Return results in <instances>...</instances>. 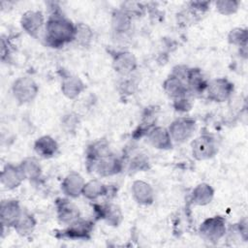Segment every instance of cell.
<instances>
[{
    "mask_svg": "<svg viewBox=\"0 0 248 248\" xmlns=\"http://www.w3.org/2000/svg\"><path fill=\"white\" fill-rule=\"evenodd\" d=\"M92 167L100 176L105 177L111 176L120 172L123 168V163L113 154H109L97 160L92 164Z\"/></svg>",
    "mask_w": 248,
    "mask_h": 248,
    "instance_id": "7",
    "label": "cell"
},
{
    "mask_svg": "<svg viewBox=\"0 0 248 248\" xmlns=\"http://www.w3.org/2000/svg\"><path fill=\"white\" fill-rule=\"evenodd\" d=\"M36 226V220L33 215L29 213L22 212V214L17 219L14 228L17 232V233L21 235H27L32 232Z\"/></svg>",
    "mask_w": 248,
    "mask_h": 248,
    "instance_id": "27",
    "label": "cell"
},
{
    "mask_svg": "<svg viewBox=\"0 0 248 248\" xmlns=\"http://www.w3.org/2000/svg\"><path fill=\"white\" fill-rule=\"evenodd\" d=\"M228 40L231 44L238 46L239 47H246L247 46V30L245 28H234L229 33Z\"/></svg>",
    "mask_w": 248,
    "mask_h": 248,
    "instance_id": "28",
    "label": "cell"
},
{
    "mask_svg": "<svg viewBox=\"0 0 248 248\" xmlns=\"http://www.w3.org/2000/svg\"><path fill=\"white\" fill-rule=\"evenodd\" d=\"M57 217L63 224L69 225L79 219L78 207L68 199H58L56 201Z\"/></svg>",
    "mask_w": 248,
    "mask_h": 248,
    "instance_id": "11",
    "label": "cell"
},
{
    "mask_svg": "<svg viewBox=\"0 0 248 248\" xmlns=\"http://www.w3.org/2000/svg\"><path fill=\"white\" fill-rule=\"evenodd\" d=\"M111 153L109 150L108 143L105 140H99L92 143V145H90L87 150L88 161H91L92 164L95 163L97 160Z\"/></svg>",
    "mask_w": 248,
    "mask_h": 248,
    "instance_id": "25",
    "label": "cell"
},
{
    "mask_svg": "<svg viewBox=\"0 0 248 248\" xmlns=\"http://www.w3.org/2000/svg\"><path fill=\"white\" fill-rule=\"evenodd\" d=\"M131 192L135 201L140 204L148 205L154 202V190L151 185L145 181H134Z\"/></svg>",
    "mask_w": 248,
    "mask_h": 248,
    "instance_id": "16",
    "label": "cell"
},
{
    "mask_svg": "<svg viewBox=\"0 0 248 248\" xmlns=\"http://www.w3.org/2000/svg\"><path fill=\"white\" fill-rule=\"evenodd\" d=\"M77 124H78V119L76 118V115H74V114H68V115H66V117L64 118L63 125H64L68 130H72L73 128L76 127Z\"/></svg>",
    "mask_w": 248,
    "mask_h": 248,
    "instance_id": "32",
    "label": "cell"
},
{
    "mask_svg": "<svg viewBox=\"0 0 248 248\" xmlns=\"http://www.w3.org/2000/svg\"><path fill=\"white\" fill-rule=\"evenodd\" d=\"M19 167L22 170V173L25 179L29 180H37L42 173V168L39 164L38 160L32 157L25 158L19 164Z\"/></svg>",
    "mask_w": 248,
    "mask_h": 248,
    "instance_id": "24",
    "label": "cell"
},
{
    "mask_svg": "<svg viewBox=\"0 0 248 248\" xmlns=\"http://www.w3.org/2000/svg\"><path fill=\"white\" fill-rule=\"evenodd\" d=\"M100 217L105 219L109 226H118L123 219V214L119 206L113 203H108L100 206Z\"/></svg>",
    "mask_w": 248,
    "mask_h": 248,
    "instance_id": "22",
    "label": "cell"
},
{
    "mask_svg": "<svg viewBox=\"0 0 248 248\" xmlns=\"http://www.w3.org/2000/svg\"><path fill=\"white\" fill-rule=\"evenodd\" d=\"M137 59L133 53L129 51L117 52L112 61V67L114 71L122 76H128L132 74L137 68Z\"/></svg>",
    "mask_w": 248,
    "mask_h": 248,
    "instance_id": "10",
    "label": "cell"
},
{
    "mask_svg": "<svg viewBox=\"0 0 248 248\" xmlns=\"http://www.w3.org/2000/svg\"><path fill=\"white\" fill-rule=\"evenodd\" d=\"M208 82L199 69H189L186 77V85L191 93H202L206 90Z\"/></svg>",
    "mask_w": 248,
    "mask_h": 248,
    "instance_id": "18",
    "label": "cell"
},
{
    "mask_svg": "<svg viewBox=\"0 0 248 248\" xmlns=\"http://www.w3.org/2000/svg\"><path fill=\"white\" fill-rule=\"evenodd\" d=\"M214 196L213 188L206 183H201L192 192L191 201L197 205H205L211 202Z\"/></svg>",
    "mask_w": 248,
    "mask_h": 248,
    "instance_id": "21",
    "label": "cell"
},
{
    "mask_svg": "<svg viewBox=\"0 0 248 248\" xmlns=\"http://www.w3.org/2000/svg\"><path fill=\"white\" fill-rule=\"evenodd\" d=\"M39 91V87L31 77H20L12 86L14 98L20 104H26L35 99Z\"/></svg>",
    "mask_w": 248,
    "mask_h": 248,
    "instance_id": "3",
    "label": "cell"
},
{
    "mask_svg": "<svg viewBox=\"0 0 248 248\" xmlns=\"http://www.w3.org/2000/svg\"><path fill=\"white\" fill-rule=\"evenodd\" d=\"M84 184L85 182L83 177L79 173L72 171L62 181L61 189L67 197L77 198L82 195Z\"/></svg>",
    "mask_w": 248,
    "mask_h": 248,
    "instance_id": "14",
    "label": "cell"
},
{
    "mask_svg": "<svg viewBox=\"0 0 248 248\" xmlns=\"http://www.w3.org/2000/svg\"><path fill=\"white\" fill-rule=\"evenodd\" d=\"M192 155L199 161L212 158L217 153V145L212 137L202 135L196 138L191 143Z\"/></svg>",
    "mask_w": 248,
    "mask_h": 248,
    "instance_id": "5",
    "label": "cell"
},
{
    "mask_svg": "<svg viewBox=\"0 0 248 248\" xmlns=\"http://www.w3.org/2000/svg\"><path fill=\"white\" fill-rule=\"evenodd\" d=\"M92 229L91 222L78 219L68 225V228L62 232V236L71 239H86L90 237Z\"/></svg>",
    "mask_w": 248,
    "mask_h": 248,
    "instance_id": "12",
    "label": "cell"
},
{
    "mask_svg": "<svg viewBox=\"0 0 248 248\" xmlns=\"http://www.w3.org/2000/svg\"><path fill=\"white\" fill-rule=\"evenodd\" d=\"M20 23L25 32L36 37L45 24V18L39 11H28L22 15Z\"/></svg>",
    "mask_w": 248,
    "mask_h": 248,
    "instance_id": "15",
    "label": "cell"
},
{
    "mask_svg": "<svg viewBox=\"0 0 248 248\" xmlns=\"http://www.w3.org/2000/svg\"><path fill=\"white\" fill-rule=\"evenodd\" d=\"M92 39V30L84 23L76 24V35L75 41L80 45H87Z\"/></svg>",
    "mask_w": 248,
    "mask_h": 248,
    "instance_id": "29",
    "label": "cell"
},
{
    "mask_svg": "<svg viewBox=\"0 0 248 248\" xmlns=\"http://www.w3.org/2000/svg\"><path fill=\"white\" fill-rule=\"evenodd\" d=\"M237 231L240 233V236L244 240H246L247 239V232H248V230H247V219L246 218H243L239 222V224L237 225Z\"/></svg>",
    "mask_w": 248,
    "mask_h": 248,
    "instance_id": "33",
    "label": "cell"
},
{
    "mask_svg": "<svg viewBox=\"0 0 248 248\" xmlns=\"http://www.w3.org/2000/svg\"><path fill=\"white\" fill-rule=\"evenodd\" d=\"M130 169L134 170L135 171H140L148 169V159L143 155H138L131 161Z\"/></svg>",
    "mask_w": 248,
    "mask_h": 248,
    "instance_id": "31",
    "label": "cell"
},
{
    "mask_svg": "<svg viewBox=\"0 0 248 248\" xmlns=\"http://www.w3.org/2000/svg\"><path fill=\"white\" fill-rule=\"evenodd\" d=\"M163 89L174 101L187 97V94L190 93L185 81L172 74L164 81Z\"/></svg>",
    "mask_w": 248,
    "mask_h": 248,
    "instance_id": "13",
    "label": "cell"
},
{
    "mask_svg": "<svg viewBox=\"0 0 248 248\" xmlns=\"http://www.w3.org/2000/svg\"><path fill=\"white\" fill-rule=\"evenodd\" d=\"M84 89H85V85L78 77L68 76L63 78V81L61 84V90L67 98L75 99Z\"/></svg>",
    "mask_w": 248,
    "mask_h": 248,
    "instance_id": "20",
    "label": "cell"
},
{
    "mask_svg": "<svg viewBox=\"0 0 248 248\" xmlns=\"http://www.w3.org/2000/svg\"><path fill=\"white\" fill-rule=\"evenodd\" d=\"M207 97L213 102H225L233 92V84L225 78H218L208 82Z\"/></svg>",
    "mask_w": 248,
    "mask_h": 248,
    "instance_id": "6",
    "label": "cell"
},
{
    "mask_svg": "<svg viewBox=\"0 0 248 248\" xmlns=\"http://www.w3.org/2000/svg\"><path fill=\"white\" fill-rule=\"evenodd\" d=\"M46 41L53 46H62L72 41H75L76 25L60 14L51 15L45 26Z\"/></svg>",
    "mask_w": 248,
    "mask_h": 248,
    "instance_id": "1",
    "label": "cell"
},
{
    "mask_svg": "<svg viewBox=\"0 0 248 248\" xmlns=\"http://www.w3.org/2000/svg\"><path fill=\"white\" fill-rule=\"evenodd\" d=\"M34 149L39 156L43 158H50L56 154L58 144L53 138L49 136H43L35 141Z\"/></svg>",
    "mask_w": 248,
    "mask_h": 248,
    "instance_id": "19",
    "label": "cell"
},
{
    "mask_svg": "<svg viewBox=\"0 0 248 248\" xmlns=\"http://www.w3.org/2000/svg\"><path fill=\"white\" fill-rule=\"evenodd\" d=\"M24 179L25 177L19 165L15 166L13 164H7L0 175L1 184L8 190H13L18 187Z\"/></svg>",
    "mask_w": 248,
    "mask_h": 248,
    "instance_id": "9",
    "label": "cell"
},
{
    "mask_svg": "<svg viewBox=\"0 0 248 248\" xmlns=\"http://www.w3.org/2000/svg\"><path fill=\"white\" fill-rule=\"evenodd\" d=\"M239 3L237 1H232V0H221L215 2V7L216 10L225 16H230L234 14L237 9H238Z\"/></svg>",
    "mask_w": 248,
    "mask_h": 248,
    "instance_id": "30",
    "label": "cell"
},
{
    "mask_svg": "<svg viewBox=\"0 0 248 248\" xmlns=\"http://www.w3.org/2000/svg\"><path fill=\"white\" fill-rule=\"evenodd\" d=\"M132 17L125 12L119 10L112 16V27L117 34H124L131 28Z\"/></svg>",
    "mask_w": 248,
    "mask_h": 248,
    "instance_id": "26",
    "label": "cell"
},
{
    "mask_svg": "<svg viewBox=\"0 0 248 248\" xmlns=\"http://www.w3.org/2000/svg\"><path fill=\"white\" fill-rule=\"evenodd\" d=\"M226 220L221 216H213L205 219L200 226L201 237L210 243H217L226 234Z\"/></svg>",
    "mask_w": 248,
    "mask_h": 248,
    "instance_id": "2",
    "label": "cell"
},
{
    "mask_svg": "<svg viewBox=\"0 0 248 248\" xmlns=\"http://www.w3.org/2000/svg\"><path fill=\"white\" fill-rule=\"evenodd\" d=\"M20 204L16 200H6L1 202L0 217L3 227H14L19 216L22 214Z\"/></svg>",
    "mask_w": 248,
    "mask_h": 248,
    "instance_id": "8",
    "label": "cell"
},
{
    "mask_svg": "<svg viewBox=\"0 0 248 248\" xmlns=\"http://www.w3.org/2000/svg\"><path fill=\"white\" fill-rule=\"evenodd\" d=\"M147 140L149 143L158 149H169L171 147V139L168 129L164 127H153L147 132Z\"/></svg>",
    "mask_w": 248,
    "mask_h": 248,
    "instance_id": "17",
    "label": "cell"
},
{
    "mask_svg": "<svg viewBox=\"0 0 248 248\" xmlns=\"http://www.w3.org/2000/svg\"><path fill=\"white\" fill-rule=\"evenodd\" d=\"M108 188L100 180L92 179L88 182H85L82 195L88 200H96L102 196L108 194Z\"/></svg>",
    "mask_w": 248,
    "mask_h": 248,
    "instance_id": "23",
    "label": "cell"
},
{
    "mask_svg": "<svg viewBox=\"0 0 248 248\" xmlns=\"http://www.w3.org/2000/svg\"><path fill=\"white\" fill-rule=\"evenodd\" d=\"M196 122L189 117H180L171 122L168 128L171 140L182 143L187 141L194 134Z\"/></svg>",
    "mask_w": 248,
    "mask_h": 248,
    "instance_id": "4",
    "label": "cell"
}]
</instances>
